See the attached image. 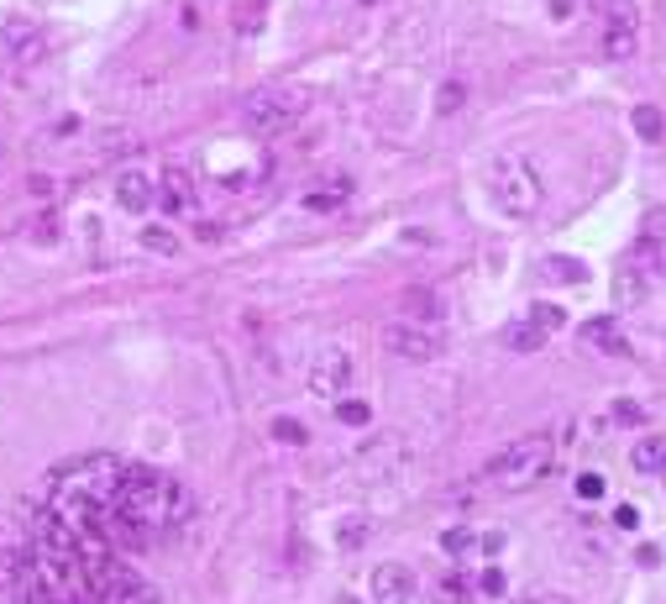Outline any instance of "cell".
Wrapping results in <instances>:
<instances>
[{"mask_svg":"<svg viewBox=\"0 0 666 604\" xmlns=\"http://www.w3.org/2000/svg\"><path fill=\"white\" fill-rule=\"evenodd\" d=\"M48 515L64 532L105 541L111 552L126 557L168 541L194 515V500L158 468L121 458H90L53 483Z\"/></svg>","mask_w":666,"mask_h":604,"instance_id":"obj_1","label":"cell"},{"mask_svg":"<svg viewBox=\"0 0 666 604\" xmlns=\"http://www.w3.org/2000/svg\"><path fill=\"white\" fill-rule=\"evenodd\" d=\"M11 604H158V589L105 541L64 532L43 510L32 547L16 557Z\"/></svg>","mask_w":666,"mask_h":604,"instance_id":"obj_2","label":"cell"},{"mask_svg":"<svg viewBox=\"0 0 666 604\" xmlns=\"http://www.w3.org/2000/svg\"><path fill=\"white\" fill-rule=\"evenodd\" d=\"M551 462H556V436L551 432H535V436H520V441H509L499 458L488 462L483 473L494 489L504 494H520V489H535V483L551 473Z\"/></svg>","mask_w":666,"mask_h":604,"instance_id":"obj_3","label":"cell"},{"mask_svg":"<svg viewBox=\"0 0 666 604\" xmlns=\"http://www.w3.org/2000/svg\"><path fill=\"white\" fill-rule=\"evenodd\" d=\"M494 205L504 216L530 221L541 211V174L530 169L524 158H499L494 164Z\"/></svg>","mask_w":666,"mask_h":604,"instance_id":"obj_4","label":"cell"},{"mask_svg":"<svg viewBox=\"0 0 666 604\" xmlns=\"http://www.w3.org/2000/svg\"><path fill=\"white\" fill-rule=\"evenodd\" d=\"M241 116H247L252 137H279V132H289L294 121L305 116V96L300 90H258Z\"/></svg>","mask_w":666,"mask_h":604,"instance_id":"obj_5","label":"cell"},{"mask_svg":"<svg viewBox=\"0 0 666 604\" xmlns=\"http://www.w3.org/2000/svg\"><path fill=\"white\" fill-rule=\"evenodd\" d=\"M43 53H48V43H43V26L26 22V16H5L0 22V64L5 69L26 74L32 64H43Z\"/></svg>","mask_w":666,"mask_h":604,"instance_id":"obj_6","label":"cell"},{"mask_svg":"<svg viewBox=\"0 0 666 604\" xmlns=\"http://www.w3.org/2000/svg\"><path fill=\"white\" fill-rule=\"evenodd\" d=\"M383 347L405 362H430L441 353V337H436L430 326H420V321H388V326H383Z\"/></svg>","mask_w":666,"mask_h":604,"instance_id":"obj_7","label":"cell"},{"mask_svg":"<svg viewBox=\"0 0 666 604\" xmlns=\"http://www.w3.org/2000/svg\"><path fill=\"white\" fill-rule=\"evenodd\" d=\"M368 594H373V604H415L420 600V579L405 562H379L373 579H368Z\"/></svg>","mask_w":666,"mask_h":604,"instance_id":"obj_8","label":"cell"},{"mask_svg":"<svg viewBox=\"0 0 666 604\" xmlns=\"http://www.w3.org/2000/svg\"><path fill=\"white\" fill-rule=\"evenodd\" d=\"M347 384H352V358H347L341 347H326V353L315 358V368H309V394H315V400H341Z\"/></svg>","mask_w":666,"mask_h":604,"instance_id":"obj_9","label":"cell"},{"mask_svg":"<svg viewBox=\"0 0 666 604\" xmlns=\"http://www.w3.org/2000/svg\"><path fill=\"white\" fill-rule=\"evenodd\" d=\"M153 205H158L168 221L190 216V211H194V179L184 169L158 174V179H153Z\"/></svg>","mask_w":666,"mask_h":604,"instance_id":"obj_10","label":"cell"},{"mask_svg":"<svg viewBox=\"0 0 666 604\" xmlns=\"http://www.w3.org/2000/svg\"><path fill=\"white\" fill-rule=\"evenodd\" d=\"M577 337H583V347H594L603 358H624V353H630V337H624L619 315H594V321H583Z\"/></svg>","mask_w":666,"mask_h":604,"instance_id":"obj_11","label":"cell"},{"mask_svg":"<svg viewBox=\"0 0 666 604\" xmlns=\"http://www.w3.org/2000/svg\"><path fill=\"white\" fill-rule=\"evenodd\" d=\"M116 205H121V211H132V216L153 211V174L121 169V174H116Z\"/></svg>","mask_w":666,"mask_h":604,"instance_id":"obj_12","label":"cell"},{"mask_svg":"<svg viewBox=\"0 0 666 604\" xmlns=\"http://www.w3.org/2000/svg\"><path fill=\"white\" fill-rule=\"evenodd\" d=\"M630 468L635 473H645V479H656L666 468V436L662 432H645L635 447H630Z\"/></svg>","mask_w":666,"mask_h":604,"instance_id":"obj_13","label":"cell"},{"mask_svg":"<svg viewBox=\"0 0 666 604\" xmlns=\"http://www.w3.org/2000/svg\"><path fill=\"white\" fill-rule=\"evenodd\" d=\"M504 347H509V353H541V347H546V332H541L530 315H515V321L504 326Z\"/></svg>","mask_w":666,"mask_h":604,"instance_id":"obj_14","label":"cell"},{"mask_svg":"<svg viewBox=\"0 0 666 604\" xmlns=\"http://www.w3.org/2000/svg\"><path fill=\"white\" fill-rule=\"evenodd\" d=\"M447 305H441V294L436 290H409L405 294V321H441Z\"/></svg>","mask_w":666,"mask_h":604,"instance_id":"obj_15","label":"cell"},{"mask_svg":"<svg viewBox=\"0 0 666 604\" xmlns=\"http://www.w3.org/2000/svg\"><path fill=\"white\" fill-rule=\"evenodd\" d=\"M635 48H641V37H635L630 22L603 26V53H609V58H635Z\"/></svg>","mask_w":666,"mask_h":604,"instance_id":"obj_16","label":"cell"},{"mask_svg":"<svg viewBox=\"0 0 666 604\" xmlns=\"http://www.w3.org/2000/svg\"><path fill=\"white\" fill-rule=\"evenodd\" d=\"M635 300H645V273L630 264L614 273V305H635Z\"/></svg>","mask_w":666,"mask_h":604,"instance_id":"obj_17","label":"cell"},{"mask_svg":"<svg viewBox=\"0 0 666 604\" xmlns=\"http://www.w3.org/2000/svg\"><path fill=\"white\" fill-rule=\"evenodd\" d=\"M630 126L641 132L645 143H662V137H666V121H662L656 105H635V111H630Z\"/></svg>","mask_w":666,"mask_h":604,"instance_id":"obj_18","label":"cell"},{"mask_svg":"<svg viewBox=\"0 0 666 604\" xmlns=\"http://www.w3.org/2000/svg\"><path fill=\"white\" fill-rule=\"evenodd\" d=\"M441 552H447V557H473L477 552V536L467 532V526H452V532L441 536Z\"/></svg>","mask_w":666,"mask_h":604,"instance_id":"obj_19","label":"cell"},{"mask_svg":"<svg viewBox=\"0 0 666 604\" xmlns=\"http://www.w3.org/2000/svg\"><path fill=\"white\" fill-rule=\"evenodd\" d=\"M143 247H147V253H158V258H173V253H179V237H173L168 226H147Z\"/></svg>","mask_w":666,"mask_h":604,"instance_id":"obj_20","label":"cell"},{"mask_svg":"<svg viewBox=\"0 0 666 604\" xmlns=\"http://www.w3.org/2000/svg\"><path fill=\"white\" fill-rule=\"evenodd\" d=\"M524 315H530V321H535V326H541L546 337H556V332L567 326V315H562V305H530Z\"/></svg>","mask_w":666,"mask_h":604,"instance_id":"obj_21","label":"cell"},{"mask_svg":"<svg viewBox=\"0 0 666 604\" xmlns=\"http://www.w3.org/2000/svg\"><path fill=\"white\" fill-rule=\"evenodd\" d=\"M268 432H273V441H284V447H305V441H309V432L300 426V421H289V415H279Z\"/></svg>","mask_w":666,"mask_h":604,"instance_id":"obj_22","label":"cell"},{"mask_svg":"<svg viewBox=\"0 0 666 604\" xmlns=\"http://www.w3.org/2000/svg\"><path fill=\"white\" fill-rule=\"evenodd\" d=\"M436 604H473V583L467 579H447L436 589Z\"/></svg>","mask_w":666,"mask_h":604,"instance_id":"obj_23","label":"cell"},{"mask_svg":"<svg viewBox=\"0 0 666 604\" xmlns=\"http://www.w3.org/2000/svg\"><path fill=\"white\" fill-rule=\"evenodd\" d=\"M362 541H368V521H362V515H352V521L336 526V547H362Z\"/></svg>","mask_w":666,"mask_h":604,"instance_id":"obj_24","label":"cell"},{"mask_svg":"<svg viewBox=\"0 0 666 604\" xmlns=\"http://www.w3.org/2000/svg\"><path fill=\"white\" fill-rule=\"evenodd\" d=\"M336 421H347V426H368L373 411H368L362 400H336Z\"/></svg>","mask_w":666,"mask_h":604,"instance_id":"obj_25","label":"cell"},{"mask_svg":"<svg viewBox=\"0 0 666 604\" xmlns=\"http://www.w3.org/2000/svg\"><path fill=\"white\" fill-rule=\"evenodd\" d=\"M462 100H467V90H462V85L452 79V85H441V100H436V111H441V116H452Z\"/></svg>","mask_w":666,"mask_h":604,"instance_id":"obj_26","label":"cell"},{"mask_svg":"<svg viewBox=\"0 0 666 604\" xmlns=\"http://www.w3.org/2000/svg\"><path fill=\"white\" fill-rule=\"evenodd\" d=\"M609 421H614V426H641L645 411H641V405H630V400H619L614 411H609Z\"/></svg>","mask_w":666,"mask_h":604,"instance_id":"obj_27","label":"cell"},{"mask_svg":"<svg viewBox=\"0 0 666 604\" xmlns=\"http://www.w3.org/2000/svg\"><path fill=\"white\" fill-rule=\"evenodd\" d=\"M16 557H22V552H11V547H5V536H0V583H5V589H11V579H16Z\"/></svg>","mask_w":666,"mask_h":604,"instance_id":"obj_28","label":"cell"},{"mask_svg":"<svg viewBox=\"0 0 666 604\" xmlns=\"http://www.w3.org/2000/svg\"><path fill=\"white\" fill-rule=\"evenodd\" d=\"M551 279H562V284H577V279H583V268H572V258H551Z\"/></svg>","mask_w":666,"mask_h":604,"instance_id":"obj_29","label":"cell"},{"mask_svg":"<svg viewBox=\"0 0 666 604\" xmlns=\"http://www.w3.org/2000/svg\"><path fill=\"white\" fill-rule=\"evenodd\" d=\"M598 494H603V479L598 473H583L577 479V500H598Z\"/></svg>","mask_w":666,"mask_h":604,"instance_id":"obj_30","label":"cell"},{"mask_svg":"<svg viewBox=\"0 0 666 604\" xmlns=\"http://www.w3.org/2000/svg\"><path fill=\"white\" fill-rule=\"evenodd\" d=\"M262 5H268V0H247V5H241V16H237V26H241V32H247V26H258V22H262Z\"/></svg>","mask_w":666,"mask_h":604,"instance_id":"obj_31","label":"cell"},{"mask_svg":"<svg viewBox=\"0 0 666 604\" xmlns=\"http://www.w3.org/2000/svg\"><path fill=\"white\" fill-rule=\"evenodd\" d=\"M515 604H572L567 594H546V589H530V594H520Z\"/></svg>","mask_w":666,"mask_h":604,"instance_id":"obj_32","label":"cell"},{"mask_svg":"<svg viewBox=\"0 0 666 604\" xmlns=\"http://www.w3.org/2000/svg\"><path fill=\"white\" fill-rule=\"evenodd\" d=\"M614 526H619V532H635V526H641V510H635V505H619V510H614Z\"/></svg>","mask_w":666,"mask_h":604,"instance_id":"obj_33","label":"cell"},{"mask_svg":"<svg viewBox=\"0 0 666 604\" xmlns=\"http://www.w3.org/2000/svg\"><path fill=\"white\" fill-rule=\"evenodd\" d=\"M477 589H483V594H504V573L499 568H488V573L477 579Z\"/></svg>","mask_w":666,"mask_h":604,"instance_id":"obj_34","label":"cell"},{"mask_svg":"<svg viewBox=\"0 0 666 604\" xmlns=\"http://www.w3.org/2000/svg\"><path fill=\"white\" fill-rule=\"evenodd\" d=\"M305 205H309V211H336V205H341V194H309Z\"/></svg>","mask_w":666,"mask_h":604,"instance_id":"obj_35","label":"cell"},{"mask_svg":"<svg viewBox=\"0 0 666 604\" xmlns=\"http://www.w3.org/2000/svg\"><path fill=\"white\" fill-rule=\"evenodd\" d=\"M635 562H641V568H656V562H662V552H656V547H641V552H635Z\"/></svg>","mask_w":666,"mask_h":604,"instance_id":"obj_36","label":"cell"},{"mask_svg":"<svg viewBox=\"0 0 666 604\" xmlns=\"http://www.w3.org/2000/svg\"><path fill=\"white\" fill-rule=\"evenodd\" d=\"M551 16H556V22H567V16H572V0H551Z\"/></svg>","mask_w":666,"mask_h":604,"instance_id":"obj_37","label":"cell"},{"mask_svg":"<svg viewBox=\"0 0 666 604\" xmlns=\"http://www.w3.org/2000/svg\"><path fill=\"white\" fill-rule=\"evenodd\" d=\"M656 5H662V22H666V0H656Z\"/></svg>","mask_w":666,"mask_h":604,"instance_id":"obj_38","label":"cell"},{"mask_svg":"<svg viewBox=\"0 0 666 604\" xmlns=\"http://www.w3.org/2000/svg\"><path fill=\"white\" fill-rule=\"evenodd\" d=\"M362 5H373V0H362Z\"/></svg>","mask_w":666,"mask_h":604,"instance_id":"obj_39","label":"cell"},{"mask_svg":"<svg viewBox=\"0 0 666 604\" xmlns=\"http://www.w3.org/2000/svg\"><path fill=\"white\" fill-rule=\"evenodd\" d=\"M662 473H666V468H662Z\"/></svg>","mask_w":666,"mask_h":604,"instance_id":"obj_40","label":"cell"}]
</instances>
